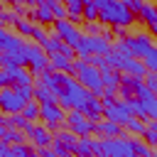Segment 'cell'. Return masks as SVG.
Masks as SVG:
<instances>
[{"instance_id":"obj_1","label":"cell","mask_w":157,"mask_h":157,"mask_svg":"<svg viewBox=\"0 0 157 157\" xmlns=\"http://www.w3.org/2000/svg\"><path fill=\"white\" fill-rule=\"evenodd\" d=\"M98 22L113 29H128L137 22V15L125 0H105L103 7H98Z\"/></svg>"},{"instance_id":"obj_2","label":"cell","mask_w":157,"mask_h":157,"mask_svg":"<svg viewBox=\"0 0 157 157\" xmlns=\"http://www.w3.org/2000/svg\"><path fill=\"white\" fill-rule=\"evenodd\" d=\"M132 137H101L93 145V157H132Z\"/></svg>"},{"instance_id":"obj_3","label":"cell","mask_w":157,"mask_h":157,"mask_svg":"<svg viewBox=\"0 0 157 157\" xmlns=\"http://www.w3.org/2000/svg\"><path fill=\"white\" fill-rule=\"evenodd\" d=\"M71 76L81 83V86H86L93 96H103V78H101V69H96V66H91L86 59H81V61H74V71H71Z\"/></svg>"},{"instance_id":"obj_4","label":"cell","mask_w":157,"mask_h":157,"mask_svg":"<svg viewBox=\"0 0 157 157\" xmlns=\"http://www.w3.org/2000/svg\"><path fill=\"white\" fill-rule=\"evenodd\" d=\"M103 118L105 120H113L118 125H128V120H132V110H130V103L125 98H118V96H103Z\"/></svg>"},{"instance_id":"obj_5","label":"cell","mask_w":157,"mask_h":157,"mask_svg":"<svg viewBox=\"0 0 157 157\" xmlns=\"http://www.w3.org/2000/svg\"><path fill=\"white\" fill-rule=\"evenodd\" d=\"M110 47H113V42L105 39L103 34H86V32H83V42L78 44L76 54H78L81 59H88V56H105V54L110 52Z\"/></svg>"},{"instance_id":"obj_6","label":"cell","mask_w":157,"mask_h":157,"mask_svg":"<svg viewBox=\"0 0 157 157\" xmlns=\"http://www.w3.org/2000/svg\"><path fill=\"white\" fill-rule=\"evenodd\" d=\"M123 44L128 47V52H130L135 59H145V56L150 54V49L155 47L150 32H130V34L123 37Z\"/></svg>"},{"instance_id":"obj_7","label":"cell","mask_w":157,"mask_h":157,"mask_svg":"<svg viewBox=\"0 0 157 157\" xmlns=\"http://www.w3.org/2000/svg\"><path fill=\"white\" fill-rule=\"evenodd\" d=\"M64 128L71 130V132L78 135V137H88V135H93V130H96V120H91V118H88L86 113H81V110H69Z\"/></svg>"},{"instance_id":"obj_8","label":"cell","mask_w":157,"mask_h":157,"mask_svg":"<svg viewBox=\"0 0 157 157\" xmlns=\"http://www.w3.org/2000/svg\"><path fill=\"white\" fill-rule=\"evenodd\" d=\"M39 118H42V125H47L49 130L59 132L64 130V123H66V113L59 103H44L39 105Z\"/></svg>"},{"instance_id":"obj_9","label":"cell","mask_w":157,"mask_h":157,"mask_svg":"<svg viewBox=\"0 0 157 157\" xmlns=\"http://www.w3.org/2000/svg\"><path fill=\"white\" fill-rule=\"evenodd\" d=\"M150 88L145 83V78H137V76H128V74H120V86H118V96L125 98V101H132V98H140L145 96Z\"/></svg>"},{"instance_id":"obj_10","label":"cell","mask_w":157,"mask_h":157,"mask_svg":"<svg viewBox=\"0 0 157 157\" xmlns=\"http://www.w3.org/2000/svg\"><path fill=\"white\" fill-rule=\"evenodd\" d=\"M54 34H59V39H61L64 44H69L74 52H76L78 44L83 42V32H81L74 22H69V20H56V22H54Z\"/></svg>"},{"instance_id":"obj_11","label":"cell","mask_w":157,"mask_h":157,"mask_svg":"<svg viewBox=\"0 0 157 157\" xmlns=\"http://www.w3.org/2000/svg\"><path fill=\"white\" fill-rule=\"evenodd\" d=\"M76 145H78V135H74L71 130H59L54 132V140H52V150L59 155V157H74L76 155Z\"/></svg>"},{"instance_id":"obj_12","label":"cell","mask_w":157,"mask_h":157,"mask_svg":"<svg viewBox=\"0 0 157 157\" xmlns=\"http://www.w3.org/2000/svg\"><path fill=\"white\" fill-rule=\"evenodd\" d=\"M27 69L32 71V76H42L49 69V54L39 44H27Z\"/></svg>"},{"instance_id":"obj_13","label":"cell","mask_w":157,"mask_h":157,"mask_svg":"<svg viewBox=\"0 0 157 157\" xmlns=\"http://www.w3.org/2000/svg\"><path fill=\"white\" fill-rule=\"evenodd\" d=\"M22 108H25V101L17 96V91L15 88H2L0 91V113H5V115H17V113H22Z\"/></svg>"},{"instance_id":"obj_14","label":"cell","mask_w":157,"mask_h":157,"mask_svg":"<svg viewBox=\"0 0 157 157\" xmlns=\"http://www.w3.org/2000/svg\"><path fill=\"white\" fill-rule=\"evenodd\" d=\"M25 135L32 140V147H37V150L52 147V140H54V135H52V130H49L47 125H34V123H32V128H29Z\"/></svg>"},{"instance_id":"obj_15","label":"cell","mask_w":157,"mask_h":157,"mask_svg":"<svg viewBox=\"0 0 157 157\" xmlns=\"http://www.w3.org/2000/svg\"><path fill=\"white\" fill-rule=\"evenodd\" d=\"M27 20H32L34 25H54L56 22V17H54V12H52V7H49V2H42V5H34L29 12H27Z\"/></svg>"},{"instance_id":"obj_16","label":"cell","mask_w":157,"mask_h":157,"mask_svg":"<svg viewBox=\"0 0 157 157\" xmlns=\"http://www.w3.org/2000/svg\"><path fill=\"white\" fill-rule=\"evenodd\" d=\"M101 78H103V96H118V86H120V74L115 69H110L108 64L101 69ZM101 96V98H103Z\"/></svg>"},{"instance_id":"obj_17","label":"cell","mask_w":157,"mask_h":157,"mask_svg":"<svg viewBox=\"0 0 157 157\" xmlns=\"http://www.w3.org/2000/svg\"><path fill=\"white\" fill-rule=\"evenodd\" d=\"M22 47H25V42H22L20 34H12L5 27H0V54H15Z\"/></svg>"},{"instance_id":"obj_18","label":"cell","mask_w":157,"mask_h":157,"mask_svg":"<svg viewBox=\"0 0 157 157\" xmlns=\"http://www.w3.org/2000/svg\"><path fill=\"white\" fill-rule=\"evenodd\" d=\"M5 74L10 78V86H29L32 83V71L27 66H7Z\"/></svg>"},{"instance_id":"obj_19","label":"cell","mask_w":157,"mask_h":157,"mask_svg":"<svg viewBox=\"0 0 157 157\" xmlns=\"http://www.w3.org/2000/svg\"><path fill=\"white\" fill-rule=\"evenodd\" d=\"M96 135H101V137H123L125 135V128L123 125H118V123H113V120H96V130H93Z\"/></svg>"},{"instance_id":"obj_20","label":"cell","mask_w":157,"mask_h":157,"mask_svg":"<svg viewBox=\"0 0 157 157\" xmlns=\"http://www.w3.org/2000/svg\"><path fill=\"white\" fill-rule=\"evenodd\" d=\"M49 69L71 76V71H74V59H69V56H64V54H59V52H56V54H49Z\"/></svg>"},{"instance_id":"obj_21","label":"cell","mask_w":157,"mask_h":157,"mask_svg":"<svg viewBox=\"0 0 157 157\" xmlns=\"http://www.w3.org/2000/svg\"><path fill=\"white\" fill-rule=\"evenodd\" d=\"M34 101L39 103V105H44V103H59V98H56V93L52 91V88H47L44 83H34Z\"/></svg>"},{"instance_id":"obj_22","label":"cell","mask_w":157,"mask_h":157,"mask_svg":"<svg viewBox=\"0 0 157 157\" xmlns=\"http://www.w3.org/2000/svg\"><path fill=\"white\" fill-rule=\"evenodd\" d=\"M91 0H64V5H66V10H69V22H78V20H83L81 15H83V5H88Z\"/></svg>"},{"instance_id":"obj_23","label":"cell","mask_w":157,"mask_h":157,"mask_svg":"<svg viewBox=\"0 0 157 157\" xmlns=\"http://www.w3.org/2000/svg\"><path fill=\"white\" fill-rule=\"evenodd\" d=\"M137 20H140V22H145L147 27H150L152 22H157V5H155V2H145V5H142V10L137 12Z\"/></svg>"},{"instance_id":"obj_24","label":"cell","mask_w":157,"mask_h":157,"mask_svg":"<svg viewBox=\"0 0 157 157\" xmlns=\"http://www.w3.org/2000/svg\"><path fill=\"white\" fill-rule=\"evenodd\" d=\"M12 27H15V32H17L20 37H32V32H34V22L27 20V17H17Z\"/></svg>"},{"instance_id":"obj_25","label":"cell","mask_w":157,"mask_h":157,"mask_svg":"<svg viewBox=\"0 0 157 157\" xmlns=\"http://www.w3.org/2000/svg\"><path fill=\"white\" fill-rule=\"evenodd\" d=\"M93 145H96V140H93V137H78L76 157H93Z\"/></svg>"},{"instance_id":"obj_26","label":"cell","mask_w":157,"mask_h":157,"mask_svg":"<svg viewBox=\"0 0 157 157\" xmlns=\"http://www.w3.org/2000/svg\"><path fill=\"white\" fill-rule=\"evenodd\" d=\"M7 128H12V130H22V132H27L29 128H32V123L22 115V113H17V115H10L7 118Z\"/></svg>"},{"instance_id":"obj_27","label":"cell","mask_w":157,"mask_h":157,"mask_svg":"<svg viewBox=\"0 0 157 157\" xmlns=\"http://www.w3.org/2000/svg\"><path fill=\"white\" fill-rule=\"evenodd\" d=\"M145 130H147V123L140 120V118H132V120H128V125H125V132H130V135H135V137H142Z\"/></svg>"},{"instance_id":"obj_28","label":"cell","mask_w":157,"mask_h":157,"mask_svg":"<svg viewBox=\"0 0 157 157\" xmlns=\"http://www.w3.org/2000/svg\"><path fill=\"white\" fill-rule=\"evenodd\" d=\"M132 152L137 155V157H152L155 155V147H150L145 140H140V137H132Z\"/></svg>"},{"instance_id":"obj_29","label":"cell","mask_w":157,"mask_h":157,"mask_svg":"<svg viewBox=\"0 0 157 157\" xmlns=\"http://www.w3.org/2000/svg\"><path fill=\"white\" fill-rule=\"evenodd\" d=\"M22 115H25L29 123H34V120L39 118V103H37V101H27L25 108H22Z\"/></svg>"},{"instance_id":"obj_30","label":"cell","mask_w":157,"mask_h":157,"mask_svg":"<svg viewBox=\"0 0 157 157\" xmlns=\"http://www.w3.org/2000/svg\"><path fill=\"white\" fill-rule=\"evenodd\" d=\"M2 142H7V145H22V142H25V132H22V130H12V128H7Z\"/></svg>"},{"instance_id":"obj_31","label":"cell","mask_w":157,"mask_h":157,"mask_svg":"<svg viewBox=\"0 0 157 157\" xmlns=\"http://www.w3.org/2000/svg\"><path fill=\"white\" fill-rule=\"evenodd\" d=\"M145 142L150 145V147H157V120H150L147 123V130H145Z\"/></svg>"},{"instance_id":"obj_32","label":"cell","mask_w":157,"mask_h":157,"mask_svg":"<svg viewBox=\"0 0 157 157\" xmlns=\"http://www.w3.org/2000/svg\"><path fill=\"white\" fill-rule=\"evenodd\" d=\"M61 44H64V42L59 39V34H49V39L44 42V47H42V49H44L47 54H56V52L61 49Z\"/></svg>"},{"instance_id":"obj_33","label":"cell","mask_w":157,"mask_h":157,"mask_svg":"<svg viewBox=\"0 0 157 157\" xmlns=\"http://www.w3.org/2000/svg\"><path fill=\"white\" fill-rule=\"evenodd\" d=\"M15 91H17V96L27 103V101H34V86L29 83V86H12Z\"/></svg>"},{"instance_id":"obj_34","label":"cell","mask_w":157,"mask_h":157,"mask_svg":"<svg viewBox=\"0 0 157 157\" xmlns=\"http://www.w3.org/2000/svg\"><path fill=\"white\" fill-rule=\"evenodd\" d=\"M142 61H145V66H147V71H150V74H157V47H152V49H150V54H147Z\"/></svg>"},{"instance_id":"obj_35","label":"cell","mask_w":157,"mask_h":157,"mask_svg":"<svg viewBox=\"0 0 157 157\" xmlns=\"http://www.w3.org/2000/svg\"><path fill=\"white\" fill-rule=\"evenodd\" d=\"M86 22H96L98 20V7L93 5V2H88V5H83V15H81Z\"/></svg>"},{"instance_id":"obj_36","label":"cell","mask_w":157,"mask_h":157,"mask_svg":"<svg viewBox=\"0 0 157 157\" xmlns=\"http://www.w3.org/2000/svg\"><path fill=\"white\" fill-rule=\"evenodd\" d=\"M32 39L39 44V47H44V42L49 39V34H47V29L42 27V25H34V32H32Z\"/></svg>"},{"instance_id":"obj_37","label":"cell","mask_w":157,"mask_h":157,"mask_svg":"<svg viewBox=\"0 0 157 157\" xmlns=\"http://www.w3.org/2000/svg\"><path fill=\"white\" fill-rule=\"evenodd\" d=\"M49 7H52V12H54V17H56V20H66V17H69V10H66V5H64V2H52Z\"/></svg>"},{"instance_id":"obj_38","label":"cell","mask_w":157,"mask_h":157,"mask_svg":"<svg viewBox=\"0 0 157 157\" xmlns=\"http://www.w3.org/2000/svg\"><path fill=\"white\" fill-rule=\"evenodd\" d=\"M15 20H17V12H15V10H2V12H0V27L15 25Z\"/></svg>"},{"instance_id":"obj_39","label":"cell","mask_w":157,"mask_h":157,"mask_svg":"<svg viewBox=\"0 0 157 157\" xmlns=\"http://www.w3.org/2000/svg\"><path fill=\"white\" fill-rule=\"evenodd\" d=\"M103 29H105V25H101V22H86V34H103Z\"/></svg>"},{"instance_id":"obj_40","label":"cell","mask_w":157,"mask_h":157,"mask_svg":"<svg viewBox=\"0 0 157 157\" xmlns=\"http://www.w3.org/2000/svg\"><path fill=\"white\" fill-rule=\"evenodd\" d=\"M145 83H147V88H150V91L157 96V74H150V71H147V76H145Z\"/></svg>"},{"instance_id":"obj_41","label":"cell","mask_w":157,"mask_h":157,"mask_svg":"<svg viewBox=\"0 0 157 157\" xmlns=\"http://www.w3.org/2000/svg\"><path fill=\"white\" fill-rule=\"evenodd\" d=\"M86 61H88L91 66H96V69H103V66H105V56H88Z\"/></svg>"},{"instance_id":"obj_42","label":"cell","mask_w":157,"mask_h":157,"mask_svg":"<svg viewBox=\"0 0 157 157\" xmlns=\"http://www.w3.org/2000/svg\"><path fill=\"white\" fill-rule=\"evenodd\" d=\"M10 150H12V147H10L7 142H2V140H0V157H10Z\"/></svg>"},{"instance_id":"obj_43","label":"cell","mask_w":157,"mask_h":157,"mask_svg":"<svg viewBox=\"0 0 157 157\" xmlns=\"http://www.w3.org/2000/svg\"><path fill=\"white\" fill-rule=\"evenodd\" d=\"M39 157H59V155H56L52 147H47V150H39Z\"/></svg>"},{"instance_id":"obj_44","label":"cell","mask_w":157,"mask_h":157,"mask_svg":"<svg viewBox=\"0 0 157 157\" xmlns=\"http://www.w3.org/2000/svg\"><path fill=\"white\" fill-rule=\"evenodd\" d=\"M147 29H150V37H152V39H157V22H152Z\"/></svg>"},{"instance_id":"obj_45","label":"cell","mask_w":157,"mask_h":157,"mask_svg":"<svg viewBox=\"0 0 157 157\" xmlns=\"http://www.w3.org/2000/svg\"><path fill=\"white\" fill-rule=\"evenodd\" d=\"M91 2H93L96 7H103V2H105V0H91Z\"/></svg>"},{"instance_id":"obj_46","label":"cell","mask_w":157,"mask_h":157,"mask_svg":"<svg viewBox=\"0 0 157 157\" xmlns=\"http://www.w3.org/2000/svg\"><path fill=\"white\" fill-rule=\"evenodd\" d=\"M39 2H49L52 5V2H61V0H39Z\"/></svg>"},{"instance_id":"obj_47","label":"cell","mask_w":157,"mask_h":157,"mask_svg":"<svg viewBox=\"0 0 157 157\" xmlns=\"http://www.w3.org/2000/svg\"><path fill=\"white\" fill-rule=\"evenodd\" d=\"M2 10H5V0H0V12H2Z\"/></svg>"},{"instance_id":"obj_48","label":"cell","mask_w":157,"mask_h":157,"mask_svg":"<svg viewBox=\"0 0 157 157\" xmlns=\"http://www.w3.org/2000/svg\"><path fill=\"white\" fill-rule=\"evenodd\" d=\"M152 157H157V147H155V155H152Z\"/></svg>"}]
</instances>
